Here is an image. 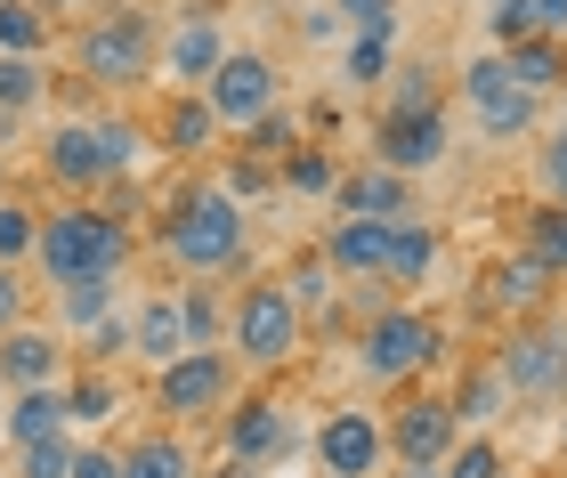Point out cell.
I'll return each mask as SVG.
<instances>
[{
  "mask_svg": "<svg viewBox=\"0 0 567 478\" xmlns=\"http://www.w3.org/2000/svg\"><path fill=\"white\" fill-rule=\"evenodd\" d=\"M559 455H567V430H559Z\"/></svg>",
  "mask_w": 567,
  "mask_h": 478,
  "instance_id": "obj_53",
  "label": "cell"
},
{
  "mask_svg": "<svg viewBox=\"0 0 567 478\" xmlns=\"http://www.w3.org/2000/svg\"><path fill=\"white\" fill-rule=\"evenodd\" d=\"M41 90H49L41 58H9V49H0V114H33Z\"/></svg>",
  "mask_w": 567,
  "mask_h": 478,
  "instance_id": "obj_36",
  "label": "cell"
},
{
  "mask_svg": "<svg viewBox=\"0 0 567 478\" xmlns=\"http://www.w3.org/2000/svg\"><path fill=\"white\" fill-rule=\"evenodd\" d=\"M381 430H390V455H398V463H446L454 438H462V422H454L446 397H405Z\"/></svg>",
  "mask_w": 567,
  "mask_h": 478,
  "instance_id": "obj_16",
  "label": "cell"
},
{
  "mask_svg": "<svg viewBox=\"0 0 567 478\" xmlns=\"http://www.w3.org/2000/svg\"><path fill=\"white\" fill-rule=\"evenodd\" d=\"M0 49L9 58H49V9L41 0H0Z\"/></svg>",
  "mask_w": 567,
  "mask_h": 478,
  "instance_id": "obj_34",
  "label": "cell"
},
{
  "mask_svg": "<svg viewBox=\"0 0 567 478\" xmlns=\"http://www.w3.org/2000/svg\"><path fill=\"white\" fill-rule=\"evenodd\" d=\"M398 478H446L437 463H398Z\"/></svg>",
  "mask_w": 567,
  "mask_h": 478,
  "instance_id": "obj_49",
  "label": "cell"
},
{
  "mask_svg": "<svg viewBox=\"0 0 567 478\" xmlns=\"http://www.w3.org/2000/svg\"><path fill=\"white\" fill-rule=\"evenodd\" d=\"M73 373V341L58 324H9L0 333V382L9 389H58Z\"/></svg>",
  "mask_w": 567,
  "mask_h": 478,
  "instance_id": "obj_15",
  "label": "cell"
},
{
  "mask_svg": "<svg viewBox=\"0 0 567 478\" xmlns=\"http://www.w3.org/2000/svg\"><path fill=\"white\" fill-rule=\"evenodd\" d=\"M503 65H511V82L535 90V97H559V90H567V41H551V33L511 41V49H503Z\"/></svg>",
  "mask_w": 567,
  "mask_h": 478,
  "instance_id": "obj_25",
  "label": "cell"
},
{
  "mask_svg": "<svg viewBox=\"0 0 567 478\" xmlns=\"http://www.w3.org/2000/svg\"><path fill=\"white\" fill-rule=\"evenodd\" d=\"M236 138H244L236 155H260V163H284V155H292V146H300V122L284 114V106H268V114L251 122V131H236Z\"/></svg>",
  "mask_w": 567,
  "mask_h": 478,
  "instance_id": "obj_38",
  "label": "cell"
},
{
  "mask_svg": "<svg viewBox=\"0 0 567 478\" xmlns=\"http://www.w3.org/2000/svg\"><path fill=\"white\" fill-rule=\"evenodd\" d=\"M0 406H9V382H0Z\"/></svg>",
  "mask_w": 567,
  "mask_h": 478,
  "instance_id": "obj_52",
  "label": "cell"
},
{
  "mask_svg": "<svg viewBox=\"0 0 567 478\" xmlns=\"http://www.w3.org/2000/svg\"><path fill=\"white\" fill-rule=\"evenodd\" d=\"M495 373L511 382V397H535V406L559 397V389H567V324H535V316H527L519 333L495 349Z\"/></svg>",
  "mask_w": 567,
  "mask_h": 478,
  "instance_id": "obj_11",
  "label": "cell"
},
{
  "mask_svg": "<svg viewBox=\"0 0 567 478\" xmlns=\"http://www.w3.org/2000/svg\"><path fill=\"white\" fill-rule=\"evenodd\" d=\"M9 324H24V268L0 260V333H9Z\"/></svg>",
  "mask_w": 567,
  "mask_h": 478,
  "instance_id": "obj_46",
  "label": "cell"
},
{
  "mask_svg": "<svg viewBox=\"0 0 567 478\" xmlns=\"http://www.w3.org/2000/svg\"><path fill=\"white\" fill-rule=\"evenodd\" d=\"M227 357L251 365V373H276V365H292L300 357V341H308V316L292 309V292L276 284V276H260V284H244L236 292V309H227Z\"/></svg>",
  "mask_w": 567,
  "mask_h": 478,
  "instance_id": "obj_4",
  "label": "cell"
},
{
  "mask_svg": "<svg viewBox=\"0 0 567 478\" xmlns=\"http://www.w3.org/2000/svg\"><path fill=\"white\" fill-rule=\"evenodd\" d=\"M551 292H559V276L535 260V251H511L503 268H486V316H544L551 309Z\"/></svg>",
  "mask_w": 567,
  "mask_h": 478,
  "instance_id": "obj_18",
  "label": "cell"
},
{
  "mask_svg": "<svg viewBox=\"0 0 567 478\" xmlns=\"http://www.w3.org/2000/svg\"><path fill=\"white\" fill-rule=\"evenodd\" d=\"M73 430L65 422V382L58 389H9V406H0V438L9 446H33V438H58Z\"/></svg>",
  "mask_w": 567,
  "mask_h": 478,
  "instance_id": "obj_23",
  "label": "cell"
},
{
  "mask_svg": "<svg viewBox=\"0 0 567 478\" xmlns=\"http://www.w3.org/2000/svg\"><path fill=\"white\" fill-rule=\"evenodd\" d=\"M122 478H195V446L178 430H146L138 446H122Z\"/></svg>",
  "mask_w": 567,
  "mask_h": 478,
  "instance_id": "obj_26",
  "label": "cell"
},
{
  "mask_svg": "<svg viewBox=\"0 0 567 478\" xmlns=\"http://www.w3.org/2000/svg\"><path fill=\"white\" fill-rule=\"evenodd\" d=\"M244 251H251V204H236L219 179L187 187V195L163 211V260H171V268L219 276V268H236Z\"/></svg>",
  "mask_w": 567,
  "mask_h": 478,
  "instance_id": "obj_2",
  "label": "cell"
},
{
  "mask_svg": "<svg viewBox=\"0 0 567 478\" xmlns=\"http://www.w3.org/2000/svg\"><path fill=\"white\" fill-rule=\"evenodd\" d=\"M73 65H82V82H97V90H138L154 73V17L131 9V0H114L106 17H90L82 33H73Z\"/></svg>",
  "mask_w": 567,
  "mask_h": 478,
  "instance_id": "obj_5",
  "label": "cell"
},
{
  "mask_svg": "<svg viewBox=\"0 0 567 478\" xmlns=\"http://www.w3.org/2000/svg\"><path fill=\"white\" fill-rule=\"evenodd\" d=\"M227 397H236V357H227V349H178L146 382V406L163 422H212Z\"/></svg>",
  "mask_w": 567,
  "mask_h": 478,
  "instance_id": "obj_7",
  "label": "cell"
},
{
  "mask_svg": "<svg viewBox=\"0 0 567 478\" xmlns=\"http://www.w3.org/2000/svg\"><path fill=\"white\" fill-rule=\"evenodd\" d=\"M276 187H284V195H332V187H341L332 146H292V155L276 163Z\"/></svg>",
  "mask_w": 567,
  "mask_h": 478,
  "instance_id": "obj_32",
  "label": "cell"
},
{
  "mask_svg": "<svg viewBox=\"0 0 567 478\" xmlns=\"http://www.w3.org/2000/svg\"><path fill=\"white\" fill-rule=\"evenodd\" d=\"M437 260H446V236H437L430 219L414 211V219H398V236H390V268H381V284H398V292H422L430 276H437Z\"/></svg>",
  "mask_w": 567,
  "mask_h": 478,
  "instance_id": "obj_22",
  "label": "cell"
},
{
  "mask_svg": "<svg viewBox=\"0 0 567 478\" xmlns=\"http://www.w3.org/2000/svg\"><path fill=\"white\" fill-rule=\"evenodd\" d=\"M300 33H308V41H332V33H341V9H332V0H324V9H308Z\"/></svg>",
  "mask_w": 567,
  "mask_h": 478,
  "instance_id": "obj_48",
  "label": "cell"
},
{
  "mask_svg": "<svg viewBox=\"0 0 567 478\" xmlns=\"http://www.w3.org/2000/svg\"><path fill=\"white\" fill-rule=\"evenodd\" d=\"M114 284H122V276H97V284H65V292H58V333H65V341L97 333V324L114 316Z\"/></svg>",
  "mask_w": 567,
  "mask_h": 478,
  "instance_id": "obj_29",
  "label": "cell"
},
{
  "mask_svg": "<svg viewBox=\"0 0 567 478\" xmlns=\"http://www.w3.org/2000/svg\"><path fill=\"white\" fill-rule=\"evenodd\" d=\"M154 155L146 131L131 114H90V122H58V131L41 138V170L58 179L65 195H90V187H114L131 179V170Z\"/></svg>",
  "mask_w": 567,
  "mask_h": 478,
  "instance_id": "obj_3",
  "label": "cell"
},
{
  "mask_svg": "<svg viewBox=\"0 0 567 478\" xmlns=\"http://www.w3.org/2000/svg\"><path fill=\"white\" fill-rule=\"evenodd\" d=\"M65 478H122V446L82 438V446H73V470H65Z\"/></svg>",
  "mask_w": 567,
  "mask_h": 478,
  "instance_id": "obj_45",
  "label": "cell"
},
{
  "mask_svg": "<svg viewBox=\"0 0 567 478\" xmlns=\"http://www.w3.org/2000/svg\"><path fill=\"white\" fill-rule=\"evenodd\" d=\"M178 349H195L187 341V316H178V292H146L131 309V357L154 373V365H171Z\"/></svg>",
  "mask_w": 567,
  "mask_h": 478,
  "instance_id": "obj_21",
  "label": "cell"
},
{
  "mask_svg": "<svg viewBox=\"0 0 567 478\" xmlns=\"http://www.w3.org/2000/svg\"><path fill=\"white\" fill-rule=\"evenodd\" d=\"M33 268H41L49 292L97 284V276H122V268H131V219H122V211H90V204L49 211L41 236H33Z\"/></svg>",
  "mask_w": 567,
  "mask_h": 478,
  "instance_id": "obj_1",
  "label": "cell"
},
{
  "mask_svg": "<svg viewBox=\"0 0 567 478\" xmlns=\"http://www.w3.org/2000/svg\"><path fill=\"white\" fill-rule=\"evenodd\" d=\"M437 349H446V333H437L430 309H373L365 341H357V373L373 389H398V382H414V373L437 365Z\"/></svg>",
  "mask_w": 567,
  "mask_h": 478,
  "instance_id": "obj_6",
  "label": "cell"
},
{
  "mask_svg": "<svg viewBox=\"0 0 567 478\" xmlns=\"http://www.w3.org/2000/svg\"><path fill=\"white\" fill-rule=\"evenodd\" d=\"M219 187L236 195V204H260V195H276V163H260V155H236Z\"/></svg>",
  "mask_w": 567,
  "mask_h": 478,
  "instance_id": "obj_42",
  "label": "cell"
},
{
  "mask_svg": "<svg viewBox=\"0 0 567 478\" xmlns=\"http://www.w3.org/2000/svg\"><path fill=\"white\" fill-rule=\"evenodd\" d=\"M219 455L236 470H268L276 455H292V406L284 397H236V406H219Z\"/></svg>",
  "mask_w": 567,
  "mask_h": 478,
  "instance_id": "obj_12",
  "label": "cell"
},
{
  "mask_svg": "<svg viewBox=\"0 0 567 478\" xmlns=\"http://www.w3.org/2000/svg\"><path fill=\"white\" fill-rule=\"evenodd\" d=\"M332 204L341 211H365V219H414V179L390 163H365V170H341V187H332Z\"/></svg>",
  "mask_w": 567,
  "mask_h": 478,
  "instance_id": "obj_19",
  "label": "cell"
},
{
  "mask_svg": "<svg viewBox=\"0 0 567 478\" xmlns=\"http://www.w3.org/2000/svg\"><path fill=\"white\" fill-rule=\"evenodd\" d=\"M122 406H131V397H122V382L106 365H73L65 373V422H73V430H106Z\"/></svg>",
  "mask_w": 567,
  "mask_h": 478,
  "instance_id": "obj_24",
  "label": "cell"
},
{
  "mask_svg": "<svg viewBox=\"0 0 567 478\" xmlns=\"http://www.w3.org/2000/svg\"><path fill=\"white\" fill-rule=\"evenodd\" d=\"M478 24H486V41H495V49H511V41L535 33V9H527V0H478Z\"/></svg>",
  "mask_w": 567,
  "mask_h": 478,
  "instance_id": "obj_41",
  "label": "cell"
},
{
  "mask_svg": "<svg viewBox=\"0 0 567 478\" xmlns=\"http://www.w3.org/2000/svg\"><path fill=\"white\" fill-rule=\"evenodd\" d=\"M446 406H454L462 430H495V422L511 414V382H503L495 365H471V382H462V389L446 397Z\"/></svg>",
  "mask_w": 567,
  "mask_h": 478,
  "instance_id": "obj_27",
  "label": "cell"
},
{
  "mask_svg": "<svg viewBox=\"0 0 567 478\" xmlns=\"http://www.w3.org/2000/svg\"><path fill=\"white\" fill-rule=\"evenodd\" d=\"M437 470H446V478H503L511 463H503V446H495V430H462V438H454V455L437 463Z\"/></svg>",
  "mask_w": 567,
  "mask_h": 478,
  "instance_id": "obj_37",
  "label": "cell"
},
{
  "mask_svg": "<svg viewBox=\"0 0 567 478\" xmlns=\"http://www.w3.org/2000/svg\"><path fill=\"white\" fill-rule=\"evenodd\" d=\"M503 478H519V470H503Z\"/></svg>",
  "mask_w": 567,
  "mask_h": 478,
  "instance_id": "obj_54",
  "label": "cell"
},
{
  "mask_svg": "<svg viewBox=\"0 0 567 478\" xmlns=\"http://www.w3.org/2000/svg\"><path fill=\"white\" fill-rule=\"evenodd\" d=\"M527 9H535V33L567 41V0H527Z\"/></svg>",
  "mask_w": 567,
  "mask_h": 478,
  "instance_id": "obj_47",
  "label": "cell"
},
{
  "mask_svg": "<svg viewBox=\"0 0 567 478\" xmlns=\"http://www.w3.org/2000/svg\"><path fill=\"white\" fill-rule=\"evenodd\" d=\"M171 292H178V316H187V341L195 349H227V309H219L212 276H187V284H171Z\"/></svg>",
  "mask_w": 567,
  "mask_h": 478,
  "instance_id": "obj_30",
  "label": "cell"
},
{
  "mask_svg": "<svg viewBox=\"0 0 567 478\" xmlns=\"http://www.w3.org/2000/svg\"><path fill=\"white\" fill-rule=\"evenodd\" d=\"M73 446H82L73 430H58V438H33V446H17V470H9V478H65V470H73Z\"/></svg>",
  "mask_w": 567,
  "mask_h": 478,
  "instance_id": "obj_40",
  "label": "cell"
},
{
  "mask_svg": "<svg viewBox=\"0 0 567 478\" xmlns=\"http://www.w3.org/2000/svg\"><path fill=\"white\" fill-rule=\"evenodd\" d=\"M276 284L292 292V309H300V316H324V309H332V284H341V268H332L324 251H300V260L276 276Z\"/></svg>",
  "mask_w": 567,
  "mask_h": 478,
  "instance_id": "obj_31",
  "label": "cell"
},
{
  "mask_svg": "<svg viewBox=\"0 0 567 478\" xmlns=\"http://www.w3.org/2000/svg\"><path fill=\"white\" fill-rule=\"evenodd\" d=\"M437 106V65L430 58H398L390 65V106L381 114H430Z\"/></svg>",
  "mask_w": 567,
  "mask_h": 478,
  "instance_id": "obj_35",
  "label": "cell"
},
{
  "mask_svg": "<svg viewBox=\"0 0 567 478\" xmlns=\"http://www.w3.org/2000/svg\"><path fill=\"white\" fill-rule=\"evenodd\" d=\"M219 138H227V131H219V114L203 106V90H171L163 122H154V146H163L171 163H203Z\"/></svg>",
  "mask_w": 567,
  "mask_h": 478,
  "instance_id": "obj_20",
  "label": "cell"
},
{
  "mask_svg": "<svg viewBox=\"0 0 567 478\" xmlns=\"http://www.w3.org/2000/svg\"><path fill=\"white\" fill-rule=\"evenodd\" d=\"M446 155H454L446 106H430V114H381V122H373V163L405 170V179H422V170H437Z\"/></svg>",
  "mask_w": 567,
  "mask_h": 478,
  "instance_id": "obj_14",
  "label": "cell"
},
{
  "mask_svg": "<svg viewBox=\"0 0 567 478\" xmlns=\"http://www.w3.org/2000/svg\"><path fill=\"white\" fill-rule=\"evenodd\" d=\"M535 187H544L551 204H567V122H559L544 146H535Z\"/></svg>",
  "mask_w": 567,
  "mask_h": 478,
  "instance_id": "obj_43",
  "label": "cell"
},
{
  "mask_svg": "<svg viewBox=\"0 0 567 478\" xmlns=\"http://www.w3.org/2000/svg\"><path fill=\"white\" fill-rule=\"evenodd\" d=\"M390 65H398V41L390 33H349V49H341V82L349 90H381V82H390Z\"/></svg>",
  "mask_w": 567,
  "mask_h": 478,
  "instance_id": "obj_33",
  "label": "cell"
},
{
  "mask_svg": "<svg viewBox=\"0 0 567 478\" xmlns=\"http://www.w3.org/2000/svg\"><path fill=\"white\" fill-rule=\"evenodd\" d=\"M203 106L219 114V131H251L268 106H284V82H276V58L260 49H236L227 41V58L212 65V82H203Z\"/></svg>",
  "mask_w": 567,
  "mask_h": 478,
  "instance_id": "obj_9",
  "label": "cell"
},
{
  "mask_svg": "<svg viewBox=\"0 0 567 478\" xmlns=\"http://www.w3.org/2000/svg\"><path fill=\"white\" fill-rule=\"evenodd\" d=\"M454 90H462V106H471V122H478V138H495V146H511V138H527L535 122H544V97L511 82L503 49H486V58H471V65L454 73Z\"/></svg>",
  "mask_w": 567,
  "mask_h": 478,
  "instance_id": "obj_8",
  "label": "cell"
},
{
  "mask_svg": "<svg viewBox=\"0 0 567 478\" xmlns=\"http://www.w3.org/2000/svg\"><path fill=\"white\" fill-rule=\"evenodd\" d=\"M519 251H535V260L567 284V204H551V195H544V204H527L519 211Z\"/></svg>",
  "mask_w": 567,
  "mask_h": 478,
  "instance_id": "obj_28",
  "label": "cell"
},
{
  "mask_svg": "<svg viewBox=\"0 0 567 478\" xmlns=\"http://www.w3.org/2000/svg\"><path fill=\"white\" fill-rule=\"evenodd\" d=\"M317 463H324V478H381V463H390V430H381L365 406H332L317 422Z\"/></svg>",
  "mask_w": 567,
  "mask_h": 478,
  "instance_id": "obj_13",
  "label": "cell"
},
{
  "mask_svg": "<svg viewBox=\"0 0 567 478\" xmlns=\"http://www.w3.org/2000/svg\"><path fill=\"white\" fill-rule=\"evenodd\" d=\"M41 9H90V0H41Z\"/></svg>",
  "mask_w": 567,
  "mask_h": 478,
  "instance_id": "obj_50",
  "label": "cell"
},
{
  "mask_svg": "<svg viewBox=\"0 0 567 478\" xmlns=\"http://www.w3.org/2000/svg\"><path fill=\"white\" fill-rule=\"evenodd\" d=\"M559 122H567V90H559Z\"/></svg>",
  "mask_w": 567,
  "mask_h": 478,
  "instance_id": "obj_51",
  "label": "cell"
},
{
  "mask_svg": "<svg viewBox=\"0 0 567 478\" xmlns=\"http://www.w3.org/2000/svg\"><path fill=\"white\" fill-rule=\"evenodd\" d=\"M349 33H398V0H332Z\"/></svg>",
  "mask_w": 567,
  "mask_h": 478,
  "instance_id": "obj_44",
  "label": "cell"
},
{
  "mask_svg": "<svg viewBox=\"0 0 567 478\" xmlns=\"http://www.w3.org/2000/svg\"><path fill=\"white\" fill-rule=\"evenodd\" d=\"M219 58H227V24H219V9H178L163 33H154V73H163L171 90H203Z\"/></svg>",
  "mask_w": 567,
  "mask_h": 478,
  "instance_id": "obj_10",
  "label": "cell"
},
{
  "mask_svg": "<svg viewBox=\"0 0 567 478\" xmlns=\"http://www.w3.org/2000/svg\"><path fill=\"white\" fill-rule=\"evenodd\" d=\"M390 236L398 219H365V211H341L324 236V260L349 276V284H381V268H390Z\"/></svg>",
  "mask_w": 567,
  "mask_h": 478,
  "instance_id": "obj_17",
  "label": "cell"
},
{
  "mask_svg": "<svg viewBox=\"0 0 567 478\" xmlns=\"http://www.w3.org/2000/svg\"><path fill=\"white\" fill-rule=\"evenodd\" d=\"M33 236H41V211L24 204V195H0V260H33Z\"/></svg>",
  "mask_w": 567,
  "mask_h": 478,
  "instance_id": "obj_39",
  "label": "cell"
}]
</instances>
